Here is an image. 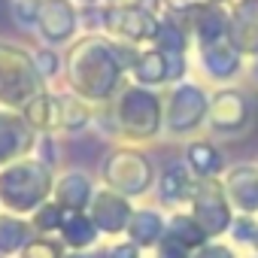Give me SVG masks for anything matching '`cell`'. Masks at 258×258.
I'll use <instances>...</instances> for the list:
<instances>
[{
    "mask_svg": "<svg viewBox=\"0 0 258 258\" xmlns=\"http://www.w3.org/2000/svg\"><path fill=\"white\" fill-rule=\"evenodd\" d=\"M4 176L16 179V185H13V182H0V195H4V204H7V210H13V213L40 210V207H43V198L52 191L49 170H46V164L37 161V158H31V161H19V164L7 167Z\"/></svg>",
    "mask_w": 258,
    "mask_h": 258,
    "instance_id": "1",
    "label": "cell"
},
{
    "mask_svg": "<svg viewBox=\"0 0 258 258\" xmlns=\"http://www.w3.org/2000/svg\"><path fill=\"white\" fill-rule=\"evenodd\" d=\"M115 124L124 140H152L161 127V100L146 88H127L118 97Z\"/></svg>",
    "mask_w": 258,
    "mask_h": 258,
    "instance_id": "2",
    "label": "cell"
},
{
    "mask_svg": "<svg viewBox=\"0 0 258 258\" xmlns=\"http://www.w3.org/2000/svg\"><path fill=\"white\" fill-rule=\"evenodd\" d=\"M34 94H40V73L34 58L0 43V103L25 106Z\"/></svg>",
    "mask_w": 258,
    "mask_h": 258,
    "instance_id": "3",
    "label": "cell"
},
{
    "mask_svg": "<svg viewBox=\"0 0 258 258\" xmlns=\"http://www.w3.org/2000/svg\"><path fill=\"white\" fill-rule=\"evenodd\" d=\"M103 179H106V188H112V191L143 195L152 185V164L146 161V155H140L134 149H118V152L106 155Z\"/></svg>",
    "mask_w": 258,
    "mask_h": 258,
    "instance_id": "4",
    "label": "cell"
},
{
    "mask_svg": "<svg viewBox=\"0 0 258 258\" xmlns=\"http://www.w3.org/2000/svg\"><path fill=\"white\" fill-rule=\"evenodd\" d=\"M252 121V109L243 97V91L237 88H222L213 94L210 106H207V124L213 131H225V134H237Z\"/></svg>",
    "mask_w": 258,
    "mask_h": 258,
    "instance_id": "5",
    "label": "cell"
},
{
    "mask_svg": "<svg viewBox=\"0 0 258 258\" xmlns=\"http://www.w3.org/2000/svg\"><path fill=\"white\" fill-rule=\"evenodd\" d=\"M225 198L240 213H258V170L255 164H237L225 176Z\"/></svg>",
    "mask_w": 258,
    "mask_h": 258,
    "instance_id": "6",
    "label": "cell"
},
{
    "mask_svg": "<svg viewBox=\"0 0 258 258\" xmlns=\"http://www.w3.org/2000/svg\"><path fill=\"white\" fill-rule=\"evenodd\" d=\"M131 219H134V213H131V207L121 201L118 191L106 188V191H100V195L94 198L91 222H94V228H100L103 234H121L127 225H131Z\"/></svg>",
    "mask_w": 258,
    "mask_h": 258,
    "instance_id": "7",
    "label": "cell"
},
{
    "mask_svg": "<svg viewBox=\"0 0 258 258\" xmlns=\"http://www.w3.org/2000/svg\"><path fill=\"white\" fill-rule=\"evenodd\" d=\"M22 118L31 131L37 134H58L61 131V106H58V94L40 91L34 94L25 106H22Z\"/></svg>",
    "mask_w": 258,
    "mask_h": 258,
    "instance_id": "8",
    "label": "cell"
},
{
    "mask_svg": "<svg viewBox=\"0 0 258 258\" xmlns=\"http://www.w3.org/2000/svg\"><path fill=\"white\" fill-rule=\"evenodd\" d=\"M198 179L191 176V170L185 167V164H167L164 167V173H161V179H158V198L167 204V207H173V204H182V201H188V198H195L198 195Z\"/></svg>",
    "mask_w": 258,
    "mask_h": 258,
    "instance_id": "9",
    "label": "cell"
},
{
    "mask_svg": "<svg viewBox=\"0 0 258 258\" xmlns=\"http://www.w3.org/2000/svg\"><path fill=\"white\" fill-rule=\"evenodd\" d=\"M185 167L195 173V176H201V179H213L219 170H222V152L210 143V140H195V143H188V149H185Z\"/></svg>",
    "mask_w": 258,
    "mask_h": 258,
    "instance_id": "10",
    "label": "cell"
},
{
    "mask_svg": "<svg viewBox=\"0 0 258 258\" xmlns=\"http://www.w3.org/2000/svg\"><path fill=\"white\" fill-rule=\"evenodd\" d=\"M88 195H91V179H88L82 170H70V173L61 176V182H58L61 210H67V213H82Z\"/></svg>",
    "mask_w": 258,
    "mask_h": 258,
    "instance_id": "11",
    "label": "cell"
},
{
    "mask_svg": "<svg viewBox=\"0 0 258 258\" xmlns=\"http://www.w3.org/2000/svg\"><path fill=\"white\" fill-rule=\"evenodd\" d=\"M58 106H61V131L76 134L91 121V106L85 97H79L76 91L70 94H58Z\"/></svg>",
    "mask_w": 258,
    "mask_h": 258,
    "instance_id": "12",
    "label": "cell"
},
{
    "mask_svg": "<svg viewBox=\"0 0 258 258\" xmlns=\"http://www.w3.org/2000/svg\"><path fill=\"white\" fill-rule=\"evenodd\" d=\"M127 234H131V240L137 243H155L161 240V219L155 213H134L131 225H127Z\"/></svg>",
    "mask_w": 258,
    "mask_h": 258,
    "instance_id": "13",
    "label": "cell"
},
{
    "mask_svg": "<svg viewBox=\"0 0 258 258\" xmlns=\"http://www.w3.org/2000/svg\"><path fill=\"white\" fill-rule=\"evenodd\" d=\"M22 258H61V243H52L49 237H34L25 243Z\"/></svg>",
    "mask_w": 258,
    "mask_h": 258,
    "instance_id": "14",
    "label": "cell"
},
{
    "mask_svg": "<svg viewBox=\"0 0 258 258\" xmlns=\"http://www.w3.org/2000/svg\"><path fill=\"white\" fill-rule=\"evenodd\" d=\"M34 64H37V73L46 76V79H52V76L61 70V61H58V55H55L52 49H40V52L34 55Z\"/></svg>",
    "mask_w": 258,
    "mask_h": 258,
    "instance_id": "15",
    "label": "cell"
},
{
    "mask_svg": "<svg viewBox=\"0 0 258 258\" xmlns=\"http://www.w3.org/2000/svg\"><path fill=\"white\" fill-rule=\"evenodd\" d=\"M255 170H258V161H255Z\"/></svg>",
    "mask_w": 258,
    "mask_h": 258,
    "instance_id": "16",
    "label": "cell"
}]
</instances>
